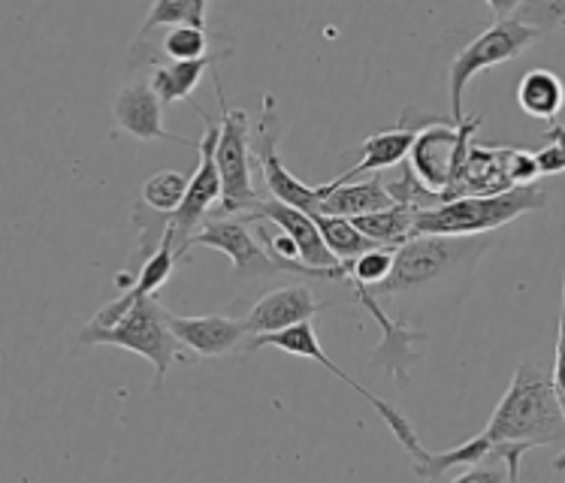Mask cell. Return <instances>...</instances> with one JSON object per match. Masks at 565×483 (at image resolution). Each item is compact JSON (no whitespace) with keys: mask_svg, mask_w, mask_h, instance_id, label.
I'll return each mask as SVG.
<instances>
[{"mask_svg":"<svg viewBox=\"0 0 565 483\" xmlns=\"http://www.w3.org/2000/svg\"><path fill=\"white\" fill-rule=\"evenodd\" d=\"M481 436L493 441V453L508 465L511 483H520L526 450L565 441V408L556 396L554 372H544L535 359H520L511 387Z\"/></svg>","mask_w":565,"mask_h":483,"instance_id":"cell-1","label":"cell"},{"mask_svg":"<svg viewBox=\"0 0 565 483\" xmlns=\"http://www.w3.org/2000/svg\"><path fill=\"white\" fill-rule=\"evenodd\" d=\"M544 206H547V194L539 184L508 187L493 196H462L439 208L417 212L415 233L417 236H484Z\"/></svg>","mask_w":565,"mask_h":483,"instance_id":"cell-2","label":"cell"},{"mask_svg":"<svg viewBox=\"0 0 565 483\" xmlns=\"http://www.w3.org/2000/svg\"><path fill=\"white\" fill-rule=\"evenodd\" d=\"M79 345L125 347V351L146 357L154 368V387H163L170 366L182 359L179 342L167 326V311L161 309L158 297L137 302L116 326H94V323L82 326Z\"/></svg>","mask_w":565,"mask_h":483,"instance_id":"cell-3","label":"cell"},{"mask_svg":"<svg viewBox=\"0 0 565 483\" xmlns=\"http://www.w3.org/2000/svg\"><path fill=\"white\" fill-rule=\"evenodd\" d=\"M215 94L221 106V133L215 146V163L221 173V203L215 218H233V215H248L257 206V191L252 182V127L243 109H231L224 104V88H221L218 73H215Z\"/></svg>","mask_w":565,"mask_h":483,"instance_id":"cell-4","label":"cell"},{"mask_svg":"<svg viewBox=\"0 0 565 483\" xmlns=\"http://www.w3.org/2000/svg\"><path fill=\"white\" fill-rule=\"evenodd\" d=\"M487 242L478 236H415L396 248L391 278L381 285V293H408V290L429 288L457 266L475 264L484 251Z\"/></svg>","mask_w":565,"mask_h":483,"instance_id":"cell-5","label":"cell"},{"mask_svg":"<svg viewBox=\"0 0 565 483\" xmlns=\"http://www.w3.org/2000/svg\"><path fill=\"white\" fill-rule=\"evenodd\" d=\"M481 127V116L466 118V121H448V118H433L417 133L415 149L408 154V163L417 179L436 191L445 203V194L457 184L469 149H472V133Z\"/></svg>","mask_w":565,"mask_h":483,"instance_id":"cell-6","label":"cell"},{"mask_svg":"<svg viewBox=\"0 0 565 483\" xmlns=\"http://www.w3.org/2000/svg\"><path fill=\"white\" fill-rule=\"evenodd\" d=\"M196 116L206 121V133L196 146V154H200V163H196L194 175H191V187H188L185 203L175 208L173 215H163V224H167V233L163 239L173 242L175 257L182 260L188 254V248L194 245V236L200 233V227L209 221V208L221 203V173L218 163H215V146H218L221 125L212 121V118L194 106Z\"/></svg>","mask_w":565,"mask_h":483,"instance_id":"cell-7","label":"cell"},{"mask_svg":"<svg viewBox=\"0 0 565 483\" xmlns=\"http://www.w3.org/2000/svg\"><path fill=\"white\" fill-rule=\"evenodd\" d=\"M542 36V31H535L530 24L518 22V19H493V24L487 28L484 34H478L466 49H460V55L454 58L448 69L450 85V121H466L462 118V92L472 76L484 73V69L505 64V61L520 58L530 43H535Z\"/></svg>","mask_w":565,"mask_h":483,"instance_id":"cell-8","label":"cell"},{"mask_svg":"<svg viewBox=\"0 0 565 483\" xmlns=\"http://www.w3.org/2000/svg\"><path fill=\"white\" fill-rule=\"evenodd\" d=\"M257 347H278V351H288V354H294V357H306V359H315L318 366H323L330 375H335V378L342 380V384H348L351 390L358 393V396H363L366 402L375 408L381 415V420L391 426V432L396 436V441L403 444V450L412 457V460H417L420 453H424V444L417 441L415 436V426L408 423L396 408H393L391 402H384V399H379L375 393H370L366 387H360L358 380L351 378L348 372H342V368L335 366L333 359L323 354L321 347V339H318V333H315L312 323H300V326H294V330H285V333H276V335H260V339H248V345H245V351H257Z\"/></svg>","mask_w":565,"mask_h":483,"instance_id":"cell-9","label":"cell"},{"mask_svg":"<svg viewBox=\"0 0 565 483\" xmlns=\"http://www.w3.org/2000/svg\"><path fill=\"white\" fill-rule=\"evenodd\" d=\"M278 137H281V118H278V106L273 94H264V116L257 121V130H254L252 151L254 161L260 167V175H264L266 191L273 200H281L288 206L300 208L306 215H321V196H318V187H309L302 184L300 179H294L290 170H285V163L278 158Z\"/></svg>","mask_w":565,"mask_h":483,"instance_id":"cell-10","label":"cell"},{"mask_svg":"<svg viewBox=\"0 0 565 483\" xmlns=\"http://www.w3.org/2000/svg\"><path fill=\"white\" fill-rule=\"evenodd\" d=\"M194 245L227 254L236 278H269L276 272H290L281 260L257 245L254 233L248 230V218H209L194 236Z\"/></svg>","mask_w":565,"mask_h":483,"instance_id":"cell-11","label":"cell"},{"mask_svg":"<svg viewBox=\"0 0 565 483\" xmlns=\"http://www.w3.org/2000/svg\"><path fill=\"white\" fill-rule=\"evenodd\" d=\"M248 221H266V224H276L281 227L285 236L297 242V248H300V260L302 266H312V269H323V272H333V269H342V264L335 260L333 251L327 248V242H323L321 230H318V224H315L312 215H306L300 208L288 206V203H281V200H273V196H260L257 200V206L245 215Z\"/></svg>","mask_w":565,"mask_h":483,"instance_id":"cell-12","label":"cell"},{"mask_svg":"<svg viewBox=\"0 0 565 483\" xmlns=\"http://www.w3.org/2000/svg\"><path fill=\"white\" fill-rule=\"evenodd\" d=\"M167 326L179 345H185L203 359L224 357L236 345H243V339H248L245 321H233L224 314H170L167 311Z\"/></svg>","mask_w":565,"mask_h":483,"instance_id":"cell-13","label":"cell"},{"mask_svg":"<svg viewBox=\"0 0 565 483\" xmlns=\"http://www.w3.org/2000/svg\"><path fill=\"white\" fill-rule=\"evenodd\" d=\"M321 309V302L315 300L309 288H302V285L278 288L266 293L264 300L254 302V309L245 314V330H248V339L285 333V330H294L300 323H312V318Z\"/></svg>","mask_w":565,"mask_h":483,"instance_id":"cell-14","label":"cell"},{"mask_svg":"<svg viewBox=\"0 0 565 483\" xmlns=\"http://www.w3.org/2000/svg\"><path fill=\"white\" fill-rule=\"evenodd\" d=\"M161 97L154 94L151 82H130L121 88L116 97V121L121 130H127L134 139L151 142V139H170V142H182V146H200V139L179 137L163 127L161 116Z\"/></svg>","mask_w":565,"mask_h":483,"instance_id":"cell-15","label":"cell"},{"mask_svg":"<svg viewBox=\"0 0 565 483\" xmlns=\"http://www.w3.org/2000/svg\"><path fill=\"white\" fill-rule=\"evenodd\" d=\"M420 130H424V125L408 127L403 121V125L393 127V130L372 133V137L360 146V161L354 163L351 170H345L342 175H335L333 182L327 184V187H342V184L363 182L366 175H381L384 170L405 163V158H408L412 149H415V139Z\"/></svg>","mask_w":565,"mask_h":483,"instance_id":"cell-16","label":"cell"},{"mask_svg":"<svg viewBox=\"0 0 565 483\" xmlns=\"http://www.w3.org/2000/svg\"><path fill=\"white\" fill-rule=\"evenodd\" d=\"M318 196H321V215H330V218L354 221L396 206L381 175H372V179H363V182L342 184V187L321 184Z\"/></svg>","mask_w":565,"mask_h":483,"instance_id":"cell-17","label":"cell"},{"mask_svg":"<svg viewBox=\"0 0 565 483\" xmlns=\"http://www.w3.org/2000/svg\"><path fill=\"white\" fill-rule=\"evenodd\" d=\"M354 290H358L360 302L370 309L372 318H375L381 330H384V342H381L379 351L372 354V359H375L379 366L391 368L393 375H396V380L405 384V363H408V354H412V342H424V335L412 333L403 323H393L391 318L384 314V309H381L379 302L372 300L370 288H358V285H354Z\"/></svg>","mask_w":565,"mask_h":483,"instance_id":"cell-18","label":"cell"},{"mask_svg":"<svg viewBox=\"0 0 565 483\" xmlns=\"http://www.w3.org/2000/svg\"><path fill=\"white\" fill-rule=\"evenodd\" d=\"M520 109L532 118L554 121L565 106V85L554 69H530L518 85Z\"/></svg>","mask_w":565,"mask_h":483,"instance_id":"cell-19","label":"cell"},{"mask_svg":"<svg viewBox=\"0 0 565 483\" xmlns=\"http://www.w3.org/2000/svg\"><path fill=\"white\" fill-rule=\"evenodd\" d=\"M493 457V441L484 436H475L472 441H462L460 448H450L445 453H429L424 450L417 460H412V469H415L417 477H424L427 483H436L439 477L450 472V469H469V465H478Z\"/></svg>","mask_w":565,"mask_h":483,"instance_id":"cell-20","label":"cell"},{"mask_svg":"<svg viewBox=\"0 0 565 483\" xmlns=\"http://www.w3.org/2000/svg\"><path fill=\"white\" fill-rule=\"evenodd\" d=\"M231 52L224 55H206L200 61H185V64H167V67L151 69V88L161 97V104H175V100H188L196 92L200 79L206 76L209 67H215L221 58H227Z\"/></svg>","mask_w":565,"mask_h":483,"instance_id":"cell-21","label":"cell"},{"mask_svg":"<svg viewBox=\"0 0 565 483\" xmlns=\"http://www.w3.org/2000/svg\"><path fill=\"white\" fill-rule=\"evenodd\" d=\"M415 218L417 212L408 206H391L384 212H375V215H363V218H354V227H358L366 239H372L379 248H403L405 242H412L417 236L415 233Z\"/></svg>","mask_w":565,"mask_h":483,"instance_id":"cell-22","label":"cell"},{"mask_svg":"<svg viewBox=\"0 0 565 483\" xmlns=\"http://www.w3.org/2000/svg\"><path fill=\"white\" fill-rule=\"evenodd\" d=\"M315 224H318V230H321L327 248L333 251V257L342 266L354 264L358 257H363V254L372 251V248H379L375 242L366 239V236L354 227V221L330 218V215H315Z\"/></svg>","mask_w":565,"mask_h":483,"instance_id":"cell-23","label":"cell"},{"mask_svg":"<svg viewBox=\"0 0 565 483\" xmlns=\"http://www.w3.org/2000/svg\"><path fill=\"white\" fill-rule=\"evenodd\" d=\"M487 10L493 12L497 19H518V22L530 24L535 31H551L565 24V0H544V3H499L490 0Z\"/></svg>","mask_w":565,"mask_h":483,"instance_id":"cell-24","label":"cell"},{"mask_svg":"<svg viewBox=\"0 0 565 483\" xmlns=\"http://www.w3.org/2000/svg\"><path fill=\"white\" fill-rule=\"evenodd\" d=\"M206 0H158L151 7L149 19L142 22L139 34H151L161 28H175V24H196L206 28Z\"/></svg>","mask_w":565,"mask_h":483,"instance_id":"cell-25","label":"cell"},{"mask_svg":"<svg viewBox=\"0 0 565 483\" xmlns=\"http://www.w3.org/2000/svg\"><path fill=\"white\" fill-rule=\"evenodd\" d=\"M188 187H191V179L182 173H163L151 175L149 182L142 184V206L158 212V215H173L175 208L185 203Z\"/></svg>","mask_w":565,"mask_h":483,"instance_id":"cell-26","label":"cell"},{"mask_svg":"<svg viewBox=\"0 0 565 483\" xmlns=\"http://www.w3.org/2000/svg\"><path fill=\"white\" fill-rule=\"evenodd\" d=\"M393 260L396 251L393 248H372L363 257H358L354 264H348V278L358 285V288H381L393 272Z\"/></svg>","mask_w":565,"mask_h":483,"instance_id":"cell-27","label":"cell"},{"mask_svg":"<svg viewBox=\"0 0 565 483\" xmlns=\"http://www.w3.org/2000/svg\"><path fill=\"white\" fill-rule=\"evenodd\" d=\"M502 167H505L508 184H511V187L535 184V179L542 175L535 154L526 149H502Z\"/></svg>","mask_w":565,"mask_h":483,"instance_id":"cell-28","label":"cell"},{"mask_svg":"<svg viewBox=\"0 0 565 483\" xmlns=\"http://www.w3.org/2000/svg\"><path fill=\"white\" fill-rule=\"evenodd\" d=\"M450 483H511V474H508V465L497 457L478 462V465H469L466 472L457 474Z\"/></svg>","mask_w":565,"mask_h":483,"instance_id":"cell-29","label":"cell"},{"mask_svg":"<svg viewBox=\"0 0 565 483\" xmlns=\"http://www.w3.org/2000/svg\"><path fill=\"white\" fill-rule=\"evenodd\" d=\"M554 387L559 402L565 408V276H563V305H559V330H556V363H554Z\"/></svg>","mask_w":565,"mask_h":483,"instance_id":"cell-30","label":"cell"},{"mask_svg":"<svg viewBox=\"0 0 565 483\" xmlns=\"http://www.w3.org/2000/svg\"><path fill=\"white\" fill-rule=\"evenodd\" d=\"M544 137H547V142H551L559 154H563V161H565V125H556L554 121V125L544 130Z\"/></svg>","mask_w":565,"mask_h":483,"instance_id":"cell-31","label":"cell"}]
</instances>
